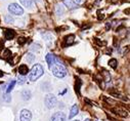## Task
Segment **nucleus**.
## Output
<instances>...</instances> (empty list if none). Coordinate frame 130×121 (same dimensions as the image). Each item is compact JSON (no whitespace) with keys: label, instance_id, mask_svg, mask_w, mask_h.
<instances>
[{"label":"nucleus","instance_id":"f257e3e1","mask_svg":"<svg viewBox=\"0 0 130 121\" xmlns=\"http://www.w3.org/2000/svg\"><path fill=\"white\" fill-rule=\"evenodd\" d=\"M43 73H44L43 67H42L41 65H39V64H36L33 68H32V70H31V72H30V74H29V79H30L31 81H35V80H37L40 76H42Z\"/></svg>","mask_w":130,"mask_h":121},{"label":"nucleus","instance_id":"f03ea898","mask_svg":"<svg viewBox=\"0 0 130 121\" xmlns=\"http://www.w3.org/2000/svg\"><path fill=\"white\" fill-rule=\"evenodd\" d=\"M50 69H51L53 75H54L55 77H57V78H63L64 76L67 75V70L64 69V67L61 66V65L54 64V65H52V66L50 67Z\"/></svg>","mask_w":130,"mask_h":121},{"label":"nucleus","instance_id":"7ed1b4c3","mask_svg":"<svg viewBox=\"0 0 130 121\" xmlns=\"http://www.w3.org/2000/svg\"><path fill=\"white\" fill-rule=\"evenodd\" d=\"M8 11L11 13V14H14V16H22L24 13V9L22 8V6H20L19 4L17 3H11L8 5Z\"/></svg>","mask_w":130,"mask_h":121},{"label":"nucleus","instance_id":"20e7f679","mask_svg":"<svg viewBox=\"0 0 130 121\" xmlns=\"http://www.w3.org/2000/svg\"><path fill=\"white\" fill-rule=\"evenodd\" d=\"M56 98L53 96V95H47L45 97V100H44V103H45V106L48 108V109H52L55 107L56 105Z\"/></svg>","mask_w":130,"mask_h":121},{"label":"nucleus","instance_id":"39448f33","mask_svg":"<svg viewBox=\"0 0 130 121\" xmlns=\"http://www.w3.org/2000/svg\"><path fill=\"white\" fill-rule=\"evenodd\" d=\"M50 121H66V114L62 112H56L51 116Z\"/></svg>","mask_w":130,"mask_h":121},{"label":"nucleus","instance_id":"423d86ee","mask_svg":"<svg viewBox=\"0 0 130 121\" xmlns=\"http://www.w3.org/2000/svg\"><path fill=\"white\" fill-rule=\"evenodd\" d=\"M20 119H21V121H31V119H32V114H31V112H30L29 110H26V109L22 110Z\"/></svg>","mask_w":130,"mask_h":121},{"label":"nucleus","instance_id":"0eeeda50","mask_svg":"<svg viewBox=\"0 0 130 121\" xmlns=\"http://www.w3.org/2000/svg\"><path fill=\"white\" fill-rule=\"evenodd\" d=\"M46 62H47L48 66H49V68H50L52 65H54V64H55L56 58H55V56H54L52 53H48V54L46 55Z\"/></svg>","mask_w":130,"mask_h":121},{"label":"nucleus","instance_id":"6e6552de","mask_svg":"<svg viewBox=\"0 0 130 121\" xmlns=\"http://www.w3.org/2000/svg\"><path fill=\"white\" fill-rule=\"evenodd\" d=\"M63 4L66 5L68 8L70 9H73V8H77V4L73 1V0H63Z\"/></svg>","mask_w":130,"mask_h":121},{"label":"nucleus","instance_id":"1a4fd4ad","mask_svg":"<svg viewBox=\"0 0 130 121\" xmlns=\"http://www.w3.org/2000/svg\"><path fill=\"white\" fill-rule=\"evenodd\" d=\"M78 112H79V108H78V106H77V105L72 106L71 111H70V115H69V119H72L73 117H75V116L78 114Z\"/></svg>","mask_w":130,"mask_h":121},{"label":"nucleus","instance_id":"9d476101","mask_svg":"<svg viewBox=\"0 0 130 121\" xmlns=\"http://www.w3.org/2000/svg\"><path fill=\"white\" fill-rule=\"evenodd\" d=\"M28 72H29V68H28L27 65H21L19 67V73H20V75L25 76V75L28 74Z\"/></svg>","mask_w":130,"mask_h":121},{"label":"nucleus","instance_id":"9b49d317","mask_svg":"<svg viewBox=\"0 0 130 121\" xmlns=\"http://www.w3.org/2000/svg\"><path fill=\"white\" fill-rule=\"evenodd\" d=\"M4 36H5L6 39L10 40V39H12L15 36V33H14L13 30H5V31H4Z\"/></svg>","mask_w":130,"mask_h":121},{"label":"nucleus","instance_id":"f8f14e48","mask_svg":"<svg viewBox=\"0 0 130 121\" xmlns=\"http://www.w3.org/2000/svg\"><path fill=\"white\" fill-rule=\"evenodd\" d=\"M31 97H32V94H31L30 90H28V89L24 90V92L22 93V98H23L24 101H29L31 99Z\"/></svg>","mask_w":130,"mask_h":121},{"label":"nucleus","instance_id":"ddd939ff","mask_svg":"<svg viewBox=\"0 0 130 121\" xmlns=\"http://www.w3.org/2000/svg\"><path fill=\"white\" fill-rule=\"evenodd\" d=\"M20 2L22 3V5L26 6L27 8L28 7H31L32 4H33V1H32V0H20Z\"/></svg>","mask_w":130,"mask_h":121},{"label":"nucleus","instance_id":"4468645a","mask_svg":"<svg viewBox=\"0 0 130 121\" xmlns=\"http://www.w3.org/2000/svg\"><path fill=\"white\" fill-rule=\"evenodd\" d=\"M27 60H28V63H33L34 60H35V55L33 53H28L27 56H26Z\"/></svg>","mask_w":130,"mask_h":121},{"label":"nucleus","instance_id":"2eb2a0df","mask_svg":"<svg viewBox=\"0 0 130 121\" xmlns=\"http://www.w3.org/2000/svg\"><path fill=\"white\" fill-rule=\"evenodd\" d=\"M109 64H110V66H111L113 69H116V68H117V59H116V58H112V59H110Z\"/></svg>","mask_w":130,"mask_h":121},{"label":"nucleus","instance_id":"dca6fc26","mask_svg":"<svg viewBox=\"0 0 130 121\" xmlns=\"http://www.w3.org/2000/svg\"><path fill=\"white\" fill-rule=\"evenodd\" d=\"M74 41V35H70L68 37H66V42L67 44H72Z\"/></svg>","mask_w":130,"mask_h":121},{"label":"nucleus","instance_id":"f3484780","mask_svg":"<svg viewBox=\"0 0 130 121\" xmlns=\"http://www.w3.org/2000/svg\"><path fill=\"white\" fill-rule=\"evenodd\" d=\"M14 84H15V81H14V80H13V81H11V83L8 85V87H7V89H6V93H7V94H9V93L11 92V89L13 88Z\"/></svg>","mask_w":130,"mask_h":121},{"label":"nucleus","instance_id":"a211bd4d","mask_svg":"<svg viewBox=\"0 0 130 121\" xmlns=\"http://www.w3.org/2000/svg\"><path fill=\"white\" fill-rule=\"evenodd\" d=\"M5 22L8 23V24H11V23H13V19L10 16H6L5 17Z\"/></svg>","mask_w":130,"mask_h":121},{"label":"nucleus","instance_id":"6ab92c4d","mask_svg":"<svg viewBox=\"0 0 130 121\" xmlns=\"http://www.w3.org/2000/svg\"><path fill=\"white\" fill-rule=\"evenodd\" d=\"M18 82H19L20 84H24V83L26 82V78H25V76H22V75H21V76L19 77V81H18Z\"/></svg>","mask_w":130,"mask_h":121},{"label":"nucleus","instance_id":"aec40b11","mask_svg":"<svg viewBox=\"0 0 130 121\" xmlns=\"http://www.w3.org/2000/svg\"><path fill=\"white\" fill-rule=\"evenodd\" d=\"M85 121H91V120H90V119H86Z\"/></svg>","mask_w":130,"mask_h":121},{"label":"nucleus","instance_id":"412c9836","mask_svg":"<svg viewBox=\"0 0 130 121\" xmlns=\"http://www.w3.org/2000/svg\"><path fill=\"white\" fill-rule=\"evenodd\" d=\"M73 121H79V120H73Z\"/></svg>","mask_w":130,"mask_h":121}]
</instances>
